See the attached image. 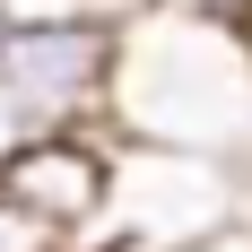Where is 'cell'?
Wrapping results in <instances>:
<instances>
[{"label": "cell", "mask_w": 252, "mask_h": 252, "mask_svg": "<svg viewBox=\"0 0 252 252\" xmlns=\"http://www.w3.org/2000/svg\"><path fill=\"white\" fill-rule=\"evenodd\" d=\"M174 9H209V18H252V0H174Z\"/></svg>", "instance_id": "8992f818"}, {"label": "cell", "mask_w": 252, "mask_h": 252, "mask_svg": "<svg viewBox=\"0 0 252 252\" xmlns=\"http://www.w3.org/2000/svg\"><path fill=\"white\" fill-rule=\"evenodd\" d=\"M0 252H61V244H52L44 226H26L18 209H0Z\"/></svg>", "instance_id": "5b68a950"}, {"label": "cell", "mask_w": 252, "mask_h": 252, "mask_svg": "<svg viewBox=\"0 0 252 252\" xmlns=\"http://www.w3.org/2000/svg\"><path fill=\"white\" fill-rule=\"evenodd\" d=\"M104 139L244 174L252 165V18L130 0L113 18Z\"/></svg>", "instance_id": "6da1fadb"}, {"label": "cell", "mask_w": 252, "mask_h": 252, "mask_svg": "<svg viewBox=\"0 0 252 252\" xmlns=\"http://www.w3.org/2000/svg\"><path fill=\"white\" fill-rule=\"evenodd\" d=\"M9 139H18V122H9V104H0V148H9Z\"/></svg>", "instance_id": "52a82bcc"}, {"label": "cell", "mask_w": 252, "mask_h": 252, "mask_svg": "<svg viewBox=\"0 0 252 252\" xmlns=\"http://www.w3.org/2000/svg\"><path fill=\"white\" fill-rule=\"evenodd\" d=\"M87 9H104V18H122V9H130V0H87Z\"/></svg>", "instance_id": "ba28073f"}, {"label": "cell", "mask_w": 252, "mask_h": 252, "mask_svg": "<svg viewBox=\"0 0 252 252\" xmlns=\"http://www.w3.org/2000/svg\"><path fill=\"white\" fill-rule=\"evenodd\" d=\"M0 18H9V9H0Z\"/></svg>", "instance_id": "9c48e42d"}, {"label": "cell", "mask_w": 252, "mask_h": 252, "mask_svg": "<svg viewBox=\"0 0 252 252\" xmlns=\"http://www.w3.org/2000/svg\"><path fill=\"white\" fill-rule=\"evenodd\" d=\"M104 183H113V139L104 130H18L0 148V209L44 226L61 252L104 218Z\"/></svg>", "instance_id": "277c9868"}, {"label": "cell", "mask_w": 252, "mask_h": 252, "mask_svg": "<svg viewBox=\"0 0 252 252\" xmlns=\"http://www.w3.org/2000/svg\"><path fill=\"white\" fill-rule=\"evenodd\" d=\"M104 78H113L104 9L0 18V104L18 130H104Z\"/></svg>", "instance_id": "7a4b0ae2"}, {"label": "cell", "mask_w": 252, "mask_h": 252, "mask_svg": "<svg viewBox=\"0 0 252 252\" xmlns=\"http://www.w3.org/2000/svg\"><path fill=\"white\" fill-rule=\"evenodd\" d=\"M235 218V174L200 157L165 148H122L113 139V183H104V218L70 252H183Z\"/></svg>", "instance_id": "3957f363"}]
</instances>
